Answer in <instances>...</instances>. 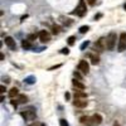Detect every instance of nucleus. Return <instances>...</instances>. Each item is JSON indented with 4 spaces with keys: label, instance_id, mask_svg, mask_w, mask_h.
<instances>
[{
    "label": "nucleus",
    "instance_id": "obj_19",
    "mask_svg": "<svg viewBox=\"0 0 126 126\" xmlns=\"http://www.w3.org/2000/svg\"><path fill=\"white\" fill-rule=\"evenodd\" d=\"M88 30H90V27H88V25H83V27H81V28H79V33L85 34V33H87Z\"/></svg>",
    "mask_w": 126,
    "mask_h": 126
},
{
    "label": "nucleus",
    "instance_id": "obj_3",
    "mask_svg": "<svg viewBox=\"0 0 126 126\" xmlns=\"http://www.w3.org/2000/svg\"><path fill=\"white\" fill-rule=\"evenodd\" d=\"M20 115H22V116H23L25 120H28V121H32V120H34V119L37 117V113H35V110H34V109L24 110Z\"/></svg>",
    "mask_w": 126,
    "mask_h": 126
},
{
    "label": "nucleus",
    "instance_id": "obj_6",
    "mask_svg": "<svg viewBox=\"0 0 126 126\" xmlns=\"http://www.w3.org/2000/svg\"><path fill=\"white\" fill-rule=\"evenodd\" d=\"M94 48H96L98 52H102L105 48H106V39H105V38H100L96 42V44H94Z\"/></svg>",
    "mask_w": 126,
    "mask_h": 126
},
{
    "label": "nucleus",
    "instance_id": "obj_1",
    "mask_svg": "<svg viewBox=\"0 0 126 126\" xmlns=\"http://www.w3.org/2000/svg\"><path fill=\"white\" fill-rule=\"evenodd\" d=\"M116 39H117V35H116V33H113V32H111V33L107 35V38H106V48L109 50H113L115 44H116Z\"/></svg>",
    "mask_w": 126,
    "mask_h": 126
},
{
    "label": "nucleus",
    "instance_id": "obj_14",
    "mask_svg": "<svg viewBox=\"0 0 126 126\" xmlns=\"http://www.w3.org/2000/svg\"><path fill=\"white\" fill-rule=\"evenodd\" d=\"M28 101V97L25 96V94H19V96L16 97V102L18 103H25Z\"/></svg>",
    "mask_w": 126,
    "mask_h": 126
},
{
    "label": "nucleus",
    "instance_id": "obj_5",
    "mask_svg": "<svg viewBox=\"0 0 126 126\" xmlns=\"http://www.w3.org/2000/svg\"><path fill=\"white\" fill-rule=\"evenodd\" d=\"M78 69L83 73V75H87L90 72V64L87 63V61H81L78 63Z\"/></svg>",
    "mask_w": 126,
    "mask_h": 126
},
{
    "label": "nucleus",
    "instance_id": "obj_23",
    "mask_svg": "<svg viewBox=\"0 0 126 126\" xmlns=\"http://www.w3.org/2000/svg\"><path fill=\"white\" fill-rule=\"evenodd\" d=\"M59 125H61V126H69L68 122H67V120H64V119H61V120H59Z\"/></svg>",
    "mask_w": 126,
    "mask_h": 126
},
{
    "label": "nucleus",
    "instance_id": "obj_33",
    "mask_svg": "<svg viewBox=\"0 0 126 126\" xmlns=\"http://www.w3.org/2000/svg\"><path fill=\"white\" fill-rule=\"evenodd\" d=\"M113 126H120V125H119L117 122H115V124H113Z\"/></svg>",
    "mask_w": 126,
    "mask_h": 126
},
{
    "label": "nucleus",
    "instance_id": "obj_21",
    "mask_svg": "<svg viewBox=\"0 0 126 126\" xmlns=\"http://www.w3.org/2000/svg\"><path fill=\"white\" fill-rule=\"evenodd\" d=\"M79 121H81L82 124H88V121H90V117H87V116H82V117L79 119Z\"/></svg>",
    "mask_w": 126,
    "mask_h": 126
},
{
    "label": "nucleus",
    "instance_id": "obj_34",
    "mask_svg": "<svg viewBox=\"0 0 126 126\" xmlns=\"http://www.w3.org/2000/svg\"><path fill=\"white\" fill-rule=\"evenodd\" d=\"M124 8H125V10H126V4H125V5H124Z\"/></svg>",
    "mask_w": 126,
    "mask_h": 126
},
{
    "label": "nucleus",
    "instance_id": "obj_28",
    "mask_svg": "<svg viewBox=\"0 0 126 126\" xmlns=\"http://www.w3.org/2000/svg\"><path fill=\"white\" fill-rule=\"evenodd\" d=\"M87 3L90 5H94V4H96V0H87Z\"/></svg>",
    "mask_w": 126,
    "mask_h": 126
},
{
    "label": "nucleus",
    "instance_id": "obj_16",
    "mask_svg": "<svg viewBox=\"0 0 126 126\" xmlns=\"http://www.w3.org/2000/svg\"><path fill=\"white\" fill-rule=\"evenodd\" d=\"M30 43H32V42H29L28 39H27V40H23L22 47H23L24 49H30V48H32V44H30Z\"/></svg>",
    "mask_w": 126,
    "mask_h": 126
},
{
    "label": "nucleus",
    "instance_id": "obj_4",
    "mask_svg": "<svg viewBox=\"0 0 126 126\" xmlns=\"http://www.w3.org/2000/svg\"><path fill=\"white\" fill-rule=\"evenodd\" d=\"M117 50H119V52H124V50H126V33H121V35H120Z\"/></svg>",
    "mask_w": 126,
    "mask_h": 126
},
{
    "label": "nucleus",
    "instance_id": "obj_10",
    "mask_svg": "<svg viewBox=\"0 0 126 126\" xmlns=\"http://www.w3.org/2000/svg\"><path fill=\"white\" fill-rule=\"evenodd\" d=\"M75 106H77V107H86L87 106V101H86V98H76L75 100Z\"/></svg>",
    "mask_w": 126,
    "mask_h": 126
},
{
    "label": "nucleus",
    "instance_id": "obj_29",
    "mask_svg": "<svg viewBox=\"0 0 126 126\" xmlns=\"http://www.w3.org/2000/svg\"><path fill=\"white\" fill-rule=\"evenodd\" d=\"M12 105H13V106L16 109V106H18V102H16V100H12Z\"/></svg>",
    "mask_w": 126,
    "mask_h": 126
},
{
    "label": "nucleus",
    "instance_id": "obj_12",
    "mask_svg": "<svg viewBox=\"0 0 126 126\" xmlns=\"http://www.w3.org/2000/svg\"><path fill=\"white\" fill-rule=\"evenodd\" d=\"M18 96H19V90L16 87H13L9 91V97L10 98H14V97H18Z\"/></svg>",
    "mask_w": 126,
    "mask_h": 126
},
{
    "label": "nucleus",
    "instance_id": "obj_9",
    "mask_svg": "<svg viewBox=\"0 0 126 126\" xmlns=\"http://www.w3.org/2000/svg\"><path fill=\"white\" fill-rule=\"evenodd\" d=\"M90 121H92V125H100L102 122V116L100 113H94L93 116L90 119Z\"/></svg>",
    "mask_w": 126,
    "mask_h": 126
},
{
    "label": "nucleus",
    "instance_id": "obj_8",
    "mask_svg": "<svg viewBox=\"0 0 126 126\" xmlns=\"http://www.w3.org/2000/svg\"><path fill=\"white\" fill-rule=\"evenodd\" d=\"M5 44L10 48V49H13V50H15L16 49V44H15V40L12 38V37H5Z\"/></svg>",
    "mask_w": 126,
    "mask_h": 126
},
{
    "label": "nucleus",
    "instance_id": "obj_7",
    "mask_svg": "<svg viewBox=\"0 0 126 126\" xmlns=\"http://www.w3.org/2000/svg\"><path fill=\"white\" fill-rule=\"evenodd\" d=\"M39 39H40L42 43H47V42L50 40V35H49V33L47 30H42L39 33Z\"/></svg>",
    "mask_w": 126,
    "mask_h": 126
},
{
    "label": "nucleus",
    "instance_id": "obj_35",
    "mask_svg": "<svg viewBox=\"0 0 126 126\" xmlns=\"http://www.w3.org/2000/svg\"><path fill=\"white\" fill-rule=\"evenodd\" d=\"M39 126H46V125H43V124H42V125H39Z\"/></svg>",
    "mask_w": 126,
    "mask_h": 126
},
{
    "label": "nucleus",
    "instance_id": "obj_15",
    "mask_svg": "<svg viewBox=\"0 0 126 126\" xmlns=\"http://www.w3.org/2000/svg\"><path fill=\"white\" fill-rule=\"evenodd\" d=\"M90 58H91V63L92 64H98V62H100V59H98V57L97 56H93V54H90Z\"/></svg>",
    "mask_w": 126,
    "mask_h": 126
},
{
    "label": "nucleus",
    "instance_id": "obj_30",
    "mask_svg": "<svg viewBox=\"0 0 126 126\" xmlns=\"http://www.w3.org/2000/svg\"><path fill=\"white\" fill-rule=\"evenodd\" d=\"M5 91H6V88H5L4 86H1V87H0V92H1V93H4Z\"/></svg>",
    "mask_w": 126,
    "mask_h": 126
},
{
    "label": "nucleus",
    "instance_id": "obj_13",
    "mask_svg": "<svg viewBox=\"0 0 126 126\" xmlns=\"http://www.w3.org/2000/svg\"><path fill=\"white\" fill-rule=\"evenodd\" d=\"M86 97H87V94L85 92H82V90L75 92V98H86Z\"/></svg>",
    "mask_w": 126,
    "mask_h": 126
},
{
    "label": "nucleus",
    "instance_id": "obj_2",
    "mask_svg": "<svg viewBox=\"0 0 126 126\" xmlns=\"http://www.w3.org/2000/svg\"><path fill=\"white\" fill-rule=\"evenodd\" d=\"M86 12H87V6H86L85 0H79V3H78L76 10L73 12V14H76V15H78V16H83V15L86 14Z\"/></svg>",
    "mask_w": 126,
    "mask_h": 126
},
{
    "label": "nucleus",
    "instance_id": "obj_20",
    "mask_svg": "<svg viewBox=\"0 0 126 126\" xmlns=\"http://www.w3.org/2000/svg\"><path fill=\"white\" fill-rule=\"evenodd\" d=\"M75 40H76V37H73V35L69 37V38L67 39V42H68V44H69V46H73V44H75Z\"/></svg>",
    "mask_w": 126,
    "mask_h": 126
},
{
    "label": "nucleus",
    "instance_id": "obj_17",
    "mask_svg": "<svg viewBox=\"0 0 126 126\" xmlns=\"http://www.w3.org/2000/svg\"><path fill=\"white\" fill-rule=\"evenodd\" d=\"M25 82L28 83V85H33V83L35 82V77L34 76H29V77L25 78Z\"/></svg>",
    "mask_w": 126,
    "mask_h": 126
},
{
    "label": "nucleus",
    "instance_id": "obj_22",
    "mask_svg": "<svg viewBox=\"0 0 126 126\" xmlns=\"http://www.w3.org/2000/svg\"><path fill=\"white\" fill-rule=\"evenodd\" d=\"M37 37H38L37 34H30V35L28 37V40H29V42H34V40L37 39Z\"/></svg>",
    "mask_w": 126,
    "mask_h": 126
},
{
    "label": "nucleus",
    "instance_id": "obj_24",
    "mask_svg": "<svg viewBox=\"0 0 126 126\" xmlns=\"http://www.w3.org/2000/svg\"><path fill=\"white\" fill-rule=\"evenodd\" d=\"M73 76H75V78H76V79L82 81V76H81V73H79V72H75V73H73Z\"/></svg>",
    "mask_w": 126,
    "mask_h": 126
},
{
    "label": "nucleus",
    "instance_id": "obj_18",
    "mask_svg": "<svg viewBox=\"0 0 126 126\" xmlns=\"http://www.w3.org/2000/svg\"><path fill=\"white\" fill-rule=\"evenodd\" d=\"M59 32H61V27L59 25H53L52 27V33L53 34H58Z\"/></svg>",
    "mask_w": 126,
    "mask_h": 126
},
{
    "label": "nucleus",
    "instance_id": "obj_25",
    "mask_svg": "<svg viewBox=\"0 0 126 126\" xmlns=\"http://www.w3.org/2000/svg\"><path fill=\"white\" fill-rule=\"evenodd\" d=\"M88 44H90V42H88V40H86V42H83V43L81 44V47H79V48H81V50H83V49H85V48H86V47H87Z\"/></svg>",
    "mask_w": 126,
    "mask_h": 126
},
{
    "label": "nucleus",
    "instance_id": "obj_11",
    "mask_svg": "<svg viewBox=\"0 0 126 126\" xmlns=\"http://www.w3.org/2000/svg\"><path fill=\"white\" fill-rule=\"evenodd\" d=\"M72 83H73V86H75L76 88H78V90H85V85H83L79 79H76V78H75Z\"/></svg>",
    "mask_w": 126,
    "mask_h": 126
},
{
    "label": "nucleus",
    "instance_id": "obj_26",
    "mask_svg": "<svg viewBox=\"0 0 126 126\" xmlns=\"http://www.w3.org/2000/svg\"><path fill=\"white\" fill-rule=\"evenodd\" d=\"M62 22L64 23V24H67V25H69V24H72V22H71V19H64V18H62Z\"/></svg>",
    "mask_w": 126,
    "mask_h": 126
},
{
    "label": "nucleus",
    "instance_id": "obj_32",
    "mask_svg": "<svg viewBox=\"0 0 126 126\" xmlns=\"http://www.w3.org/2000/svg\"><path fill=\"white\" fill-rule=\"evenodd\" d=\"M69 97H71V94H69V93H66V98L69 100Z\"/></svg>",
    "mask_w": 126,
    "mask_h": 126
},
{
    "label": "nucleus",
    "instance_id": "obj_31",
    "mask_svg": "<svg viewBox=\"0 0 126 126\" xmlns=\"http://www.w3.org/2000/svg\"><path fill=\"white\" fill-rule=\"evenodd\" d=\"M101 18V14H97L96 16H94V20H97V19H100Z\"/></svg>",
    "mask_w": 126,
    "mask_h": 126
},
{
    "label": "nucleus",
    "instance_id": "obj_27",
    "mask_svg": "<svg viewBox=\"0 0 126 126\" xmlns=\"http://www.w3.org/2000/svg\"><path fill=\"white\" fill-rule=\"evenodd\" d=\"M61 53L62 54H68L69 53V49L68 48H63V49H61Z\"/></svg>",
    "mask_w": 126,
    "mask_h": 126
}]
</instances>
